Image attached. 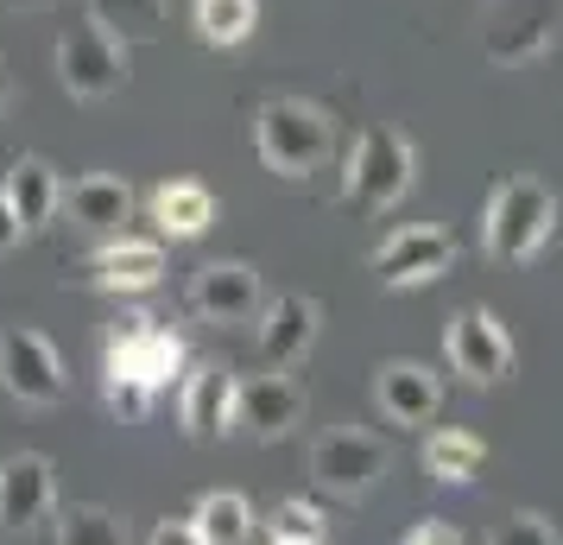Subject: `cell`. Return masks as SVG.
I'll return each instance as SVG.
<instances>
[{"label":"cell","mask_w":563,"mask_h":545,"mask_svg":"<svg viewBox=\"0 0 563 545\" xmlns=\"http://www.w3.org/2000/svg\"><path fill=\"white\" fill-rule=\"evenodd\" d=\"M190 368L178 330H165L153 312H121L108 324V349H102V400L108 413L121 418H146L158 393H172Z\"/></svg>","instance_id":"obj_1"},{"label":"cell","mask_w":563,"mask_h":545,"mask_svg":"<svg viewBox=\"0 0 563 545\" xmlns=\"http://www.w3.org/2000/svg\"><path fill=\"white\" fill-rule=\"evenodd\" d=\"M254 153H260V165L285 184L317 178L335 153L330 108L305 102V96H273V102H260L254 108Z\"/></svg>","instance_id":"obj_2"},{"label":"cell","mask_w":563,"mask_h":545,"mask_svg":"<svg viewBox=\"0 0 563 545\" xmlns=\"http://www.w3.org/2000/svg\"><path fill=\"white\" fill-rule=\"evenodd\" d=\"M551 235H558V197H551V184L532 178V172H512L487 190L482 204V248L494 260H507V266H526L551 248Z\"/></svg>","instance_id":"obj_3"},{"label":"cell","mask_w":563,"mask_h":545,"mask_svg":"<svg viewBox=\"0 0 563 545\" xmlns=\"http://www.w3.org/2000/svg\"><path fill=\"white\" fill-rule=\"evenodd\" d=\"M418 184V153L411 140L393 121H374V128L355 133V146L342 159V197L349 209H367V216H386V209L406 204V190Z\"/></svg>","instance_id":"obj_4"},{"label":"cell","mask_w":563,"mask_h":545,"mask_svg":"<svg viewBox=\"0 0 563 545\" xmlns=\"http://www.w3.org/2000/svg\"><path fill=\"white\" fill-rule=\"evenodd\" d=\"M52 57H57V83H64L77 102H108L114 89H128V45L108 39L89 13L57 32Z\"/></svg>","instance_id":"obj_5"},{"label":"cell","mask_w":563,"mask_h":545,"mask_svg":"<svg viewBox=\"0 0 563 545\" xmlns=\"http://www.w3.org/2000/svg\"><path fill=\"white\" fill-rule=\"evenodd\" d=\"M563 26V0H487L482 7V57L500 70H519L551 52Z\"/></svg>","instance_id":"obj_6"},{"label":"cell","mask_w":563,"mask_h":545,"mask_svg":"<svg viewBox=\"0 0 563 545\" xmlns=\"http://www.w3.org/2000/svg\"><path fill=\"white\" fill-rule=\"evenodd\" d=\"M443 362L450 374H462L468 388H500L519 362V349H512L507 324L487 312V305H462L450 324H443Z\"/></svg>","instance_id":"obj_7"},{"label":"cell","mask_w":563,"mask_h":545,"mask_svg":"<svg viewBox=\"0 0 563 545\" xmlns=\"http://www.w3.org/2000/svg\"><path fill=\"white\" fill-rule=\"evenodd\" d=\"M0 388L20 406H64L70 374H64L57 342L45 330H32V324H7L0 330Z\"/></svg>","instance_id":"obj_8"},{"label":"cell","mask_w":563,"mask_h":545,"mask_svg":"<svg viewBox=\"0 0 563 545\" xmlns=\"http://www.w3.org/2000/svg\"><path fill=\"white\" fill-rule=\"evenodd\" d=\"M386 464H393L386 438L361 432V425H330L323 438L310 444V476H317V489L342 494V501H361L367 489H380Z\"/></svg>","instance_id":"obj_9"},{"label":"cell","mask_w":563,"mask_h":545,"mask_svg":"<svg viewBox=\"0 0 563 545\" xmlns=\"http://www.w3.org/2000/svg\"><path fill=\"white\" fill-rule=\"evenodd\" d=\"M456 266V235L443 222H406L374 248V280L386 292H411V286H437Z\"/></svg>","instance_id":"obj_10"},{"label":"cell","mask_w":563,"mask_h":545,"mask_svg":"<svg viewBox=\"0 0 563 545\" xmlns=\"http://www.w3.org/2000/svg\"><path fill=\"white\" fill-rule=\"evenodd\" d=\"M374 406L386 413V425H399V432H424V425L443 413V374H437L431 362L393 356V362L374 368Z\"/></svg>","instance_id":"obj_11"},{"label":"cell","mask_w":563,"mask_h":545,"mask_svg":"<svg viewBox=\"0 0 563 545\" xmlns=\"http://www.w3.org/2000/svg\"><path fill=\"white\" fill-rule=\"evenodd\" d=\"M57 508V464L45 450H20L0 464V533H32Z\"/></svg>","instance_id":"obj_12"},{"label":"cell","mask_w":563,"mask_h":545,"mask_svg":"<svg viewBox=\"0 0 563 545\" xmlns=\"http://www.w3.org/2000/svg\"><path fill=\"white\" fill-rule=\"evenodd\" d=\"M317 337H323V305L310 292H273V305H260V362L266 368L291 374Z\"/></svg>","instance_id":"obj_13"},{"label":"cell","mask_w":563,"mask_h":545,"mask_svg":"<svg viewBox=\"0 0 563 545\" xmlns=\"http://www.w3.org/2000/svg\"><path fill=\"white\" fill-rule=\"evenodd\" d=\"M305 418V388L285 374V368H266V374H247L241 388H234V425L247 432V438L273 444L285 438L291 425Z\"/></svg>","instance_id":"obj_14"},{"label":"cell","mask_w":563,"mask_h":545,"mask_svg":"<svg viewBox=\"0 0 563 545\" xmlns=\"http://www.w3.org/2000/svg\"><path fill=\"white\" fill-rule=\"evenodd\" d=\"M266 298H260V273L247 260H203L190 273V312L203 324H247Z\"/></svg>","instance_id":"obj_15"},{"label":"cell","mask_w":563,"mask_h":545,"mask_svg":"<svg viewBox=\"0 0 563 545\" xmlns=\"http://www.w3.org/2000/svg\"><path fill=\"white\" fill-rule=\"evenodd\" d=\"M165 280V241H140V235H108L89 254V286L114 292V298H146Z\"/></svg>","instance_id":"obj_16"},{"label":"cell","mask_w":563,"mask_h":545,"mask_svg":"<svg viewBox=\"0 0 563 545\" xmlns=\"http://www.w3.org/2000/svg\"><path fill=\"white\" fill-rule=\"evenodd\" d=\"M234 381L222 362H190L178 381V425L190 438H229L234 432Z\"/></svg>","instance_id":"obj_17"},{"label":"cell","mask_w":563,"mask_h":545,"mask_svg":"<svg viewBox=\"0 0 563 545\" xmlns=\"http://www.w3.org/2000/svg\"><path fill=\"white\" fill-rule=\"evenodd\" d=\"M0 197H7L13 222H20L26 235L52 229L57 216H64V178H57L52 159H38V153H20L7 172H0Z\"/></svg>","instance_id":"obj_18"},{"label":"cell","mask_w":563,"mask_h":545,"mask_svg":"<svg viewBox=\"0 0 563 545\" xmlns=\"http://www.w3.org/2000/svg\"><path fill=\"white\" fill-rule=\"evenodd\" d=\"M133 209H140V197H133V184L114 178V172H82L77 184H64V216H70V229H82V235H128Z\"/></svg>","instance_id":"obj_19"},{"label":"cell","mask_w":563,"mask_h":545,"mask_svg":"<svg viewBox=\"0 0 563 545\" xmlns=\"http://www.w3.org/2000/svg\"><path fill=\"white\" fill-rule=\"evenodd\" d=\"M146 222L158 229V241H203L216 222V190L203 178H165L146 190Z\"/></svg>","instance_id":"obj_20"},{"label":"cell","mask_w":563,"mask_h":545,"mask_svg":"<svg viewBox=\"0 0 563 545\" xmlns=\"http://www.w3.org/2000/svg\"><path fill=\"white\" fill-rule=\"evenodd\" d=\"M482 464H487V444H482V432H468V425H437L431 438H424V469H431V482H443V489L475 482Z\"/></svg>","instance_id":"obj_21"},{"label":"cell","mask_w":563,"mask_h":545,"mask_svg":"<svg viewBox=\"0 0 563 545\" xmlns=\"http://www.w3.org/2000/svg\"><path fill=\"white\" fill-rule=\"evenodd\" d=\"M190 520H197V533H203L209 545H247L254 539V501L241 489H209L197 508H190Z\"/></svg>","instance_id":"obj_22"},{"label":"cell","mask_w":563,"mask_h":545,"mask_svg":"<svg viewBox=\"0 0 563 545\" xmlns=\"http://www.w3.org/2000/svg\"><path fill=\"white\" fill-rule=\"evenodd\" d=\"M82 7L121 45H153L158 32H165V0H82Z\"/></svg>","instance_id":"obj_23"},{"label":"cell","mask_w":563,"mask_h":545,"mask_svg":"<svg viewBox=\"0 0 563 545\" xmlns=\"http://www.w3.org/2000/svg\"><path fill=\"white\" fill-rule=\"evenodd\" d=\"M190 20H197V39L216 45V52H234L247 45L260 26V0H190Z\"/></svg>","instance_id":"obj_24"},{"label":"cell","mask_w":563,"mask_h":545,"mask_svg":"<svg viewBox=\"0 0 563 545\" xmlns=\"http://www.w3.org/2000/svg\"><path fill=\"white\" fill-rule=\"evenodd\" d=\"M57 545H128V526L102 501H70L57 514Z\"/></svg>","instance_id":"obj_25"},{"label":"cell","mask_w":563,"mask_h":545,"mask_svg":"<svg viewBox=\"0 0 563 545\" xmlns=\"http://www.w3.org/2000/svg\"><path fill=\"white\" fill-rule=\"evenodd\" d=\"M323 533H330V520H323V508H317L310 494H285L279 508H273V539L323 545Z\"/></svg>","instance_id":"obj_26"},{"label":"cell","mask_w":563,"mask_h":545,"mask_svg":"<svg viewBox=\"0 0 563 545\" xmlns=\"http://www.w3.org/2000/svg\"><path fill=\"white\" fill-rule=\"evenodd\" d=\"M487 545H563V539H558V526H551V514H538V508H512V514L494 520Z\"/></svg>","instance_id":"obj_27"},{"label":"cell","mask_w":563,"mask_h":545,"mask_svg":"<svg viewBox=\"0 0 563 545\" xmlns=\"http://www.w3.org/2000/svg\"><path fill=\"white\" fill-rule=\"evenodd\" d=\"M146 545H209V539L197 533V520H190V514H165L153 526V539H146Z\"/></svg>","instance_id":"obj_28"},{"label":"cell","mask_w":563,"mask_h":545,"mask_svg":"<svg viewBox=\"0 0 563 545\" xmlns=\"http://www.w3.org/2000/svg\"><path fill=\"white\" fill-rule=\"evenodd\" d=\"M406 545H462V533L450 526V520H437V514H424L418 526L406 533Z\"/></svg>","instance_id":"obj_29"},{"label":"cell","mask_w":563,"mask_h":545,"mask_svg":"<svg viewBox=\"0 0 563 545\" xmlns=\"http://www.w3.org/2000/svg\"><path fill=\"white\" fill-rule=\"evenodd\" d=\"M20 241H26V229L13 222V209H7V197H0V254H13Z\"/></svg>","instance_id":"obj_30"},{"label":"cell","mask_w":563,"mask_h":545,"mask_svg":"<svg viewBox=\"0 0 563 545\" xmlns=\"http://www.w3.org/2000/svg\"><path fill=\"white\" fill-rule=\"evenodd\" d=\"M0 7H13V13H52L57 0H0Z\"/></svg>","instance_id":"obj_31"},{"label":"cell","mask_w":563,"mask_h":545,"mask_svg":"<svg viewBox=\"0 0 563 545\" xmlns=\"http://www.w3.org/2000/svg\"><path fill=\"white\" fill-rule=\"evenodd\" d=\"M13 108V70H7V57H0V115Z\"/></svg>","instance_id":"obj_32"},{"label":"cell","mask_w":563,"mask_h":545,"mask_svg":"<svg viewBox=\"0 0 563 545\" xmlns=\"http://www.w3.org/2000/svg\"><path fill=\"white\" fill-rule=\"evenodd\" d=\"M273 545H305V539H273Z\"/></svg>","instance_id":"obj_33"}]
</instances>
